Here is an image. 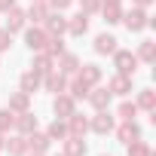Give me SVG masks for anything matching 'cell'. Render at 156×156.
Segmentation results:
<instances>
[{"mask_svg": "<svg viewBox=\"0 0 156 156\" xmlns=\"http://www.w3.org/2000/svg\"><path fill=\"white\" fill-rule=\"evenodd\" d=\"M46 31L43 28H25V46L31 49V52H43V46H46Z\"/></svg>", "mask_w": 156, "mask_h": 156, "instance_id": "cell-6", "label": "cell"}, {"mask_svg": "<svg viewBox=\"0 0 156 156\" xmlns=\"http://www.w3.org/2000/svg\"><path fill=\"white\" fill-rule=\"evenodd\" d=\"M101 156H110V153H101Z\"/></svg>", "mask_w": 156, "mask_h": 156, "instance_id": "cell-42", "label": "cell"}, {"mask_svg": "<svg viewBox=\"0 0 156 156\" xmlns=\"http://www.w3.org/2000/svg\"><path fill=\"white\" fill-rule=\"evenodd\" d=\"M64 126H67V135H76V138H83V135L89 132V119H86V116H80L76 110L64 119Z\"/></svg>", "mask_w": 156, "mask_h": 156, "instance_id": "cell-8", "label": "cell"}, {"mask_svg": "<svg viewBox=\"0 0 156 156\" xmlns=\"http://www.w3.org/2000/svg\"><path fill=\"white\" fill-rule=\"evenodd\" d=\"M113 64H116V73H126V76H135V67H138V58H135V52H129V49H116V52H113Z\"/></svg>", "mask_w": 156, "mask_h": 156, "instance_id": "cell-2", "label": "cell"}, {"mask_svg": "<svg viewBox=\"0 0 156 156\" xmlns=\"http://www.w3.org/2000/svg\"><path fill=\"white\" fill-rule=\"evenodd\" d=\"M89 104L95 107V110H107V104H110V89H104V86H98V89H89Z\"/></svg>", "mask_w": 156, "mask_h": 156, "instance_id": "cell-13", "label": "cell"}, {"mask_svg": "<svg viewBox=\"0 0 156 156\" xmlns=\"http://www.w3.org/2000/svg\"><path fill=\"white\" fill-rule=\"evenodd\" d=\"M132 34H141L144 28H150V19H147V9H141V6H132L129 12H122V19H119Z\"/></svg>", "mask_w": 156, "mask_h": 156, "instance_id": "cell-1", "label": "cell"}, {"mask_svg": "<svg viewBox=\"0 0 156 156\" xmlns=\"http://www.w3.org/2000/svg\"><path fill=\"white\" fill-rule=\"evenodd\" d=\"M25 22H28L25 9H19V6L6 9V31H9V34H16V31H25Z\"/></svg>", "mask_w": 156, "mask_h": 156, "instance_id": "cell-9", "label": "cell"}, {"mask_svg": "<svg viewBox=\"0 0 156 156\" xmlns=\"http://www.w3.org/2000/svg\"><path fill=\"white\" fill-rule=\"evenodd\" d=\"M138 61H153L156 58V46H153V40H141V46H138V55H135Z\"/></svg>", "mask_w": 156, "mask_h": 156, "instance_id": "cell-26", "label": "cell"}, {"mask_svg": "<svg viewBox=\"0 0 156 156\" xmlns=\"http://www.w3.org/2000/svg\"><path fill=\"white\" fill-rule=\"evenodd\" d=\"M12 122H16V113H12L9 107H0V132L6 135V132L12 129Z\"/></svg>", "mask_w": 156, "mask_h": 156, "instance_id": "cell-33", "label": "cell"}, {"mask_svg": "<svg viewBox=\"0 0 156 156\" xmlns=\"http://www.w3.org/2000/svg\"><path fill=\"white\" fill-rule=\"evenodd\" d=\"M122 19V6L119 3H104V25H116Z\"/></svg>", "mask_w": 156, "mask_h": 156, "instance_id": "cell-27", "label": "cell"}, {"mask_svg": "<svg viewBox=\"0 0 156 156\" xmlns=\"http://www.w3.org/2000/svg\"><path fill=\"white\" fill-rule=\"evenodd\" d=\"M12 129H19V135H31V132L37 129V116H34L31 110H22V113L16 116V122H12Z\"/></svg>", "mask_w": 156, "mask_h": 156, "instance_id": "cell-14", "label": "cell"}, {"mask_svg": "<svg viewBox=\"0 0 156 156\" xmlns=\"http://www.w3.org/2000/svg\"><path fill=\"white\" fill-rule=\"evenodd\" d=\"M52 110H55V116L58 119H67L73 110H76V101L70 98V95H64V92H58L55 98H52Z\"/></svg>", "mask_w": 156, "mask_h": 156, "instance_id": "cell-4", "label": "cell"}, {"mask_svg": "<svg viewBox=\"0 0 156 156\" xmlns=\"http://www.w3.org/2000/svg\"><path fill=\"white\" fill-rule=\"evenodd\" d=\"M98 9H101V0H80V12L92 16V12H98Z\"/></svg>", "mask_w": 156, "mask_h": 156, "instance_id": "cell-34", "label": "cell"}, {"mask_svg": "<svg viewBox=\"0 0 156 156\" xmlns=\"http://www.w3.org/2000/svg\"><path fill=\"white\" fill-rule=\"evenodd\" d=\"M9 46H12V34H9L6 28H0V52H6Z\"/></svg>", "mask_w": 156, "mask_h": 156, "instance_id": "cell-35", "label": "cell"}, {"mask_svg": "<svg viewBox=\"0 0 156 156\" xmlns=\"http://www.w3.org/2000/svg\"><path fill=\"white\" fill-rule=\"evenodd\" d=\"M3 150H6L9 156H25V153H28V138H25V135H16V138H9V141L3 144Z\"/></svg>", "mask_w": 156, "mask_h": 156, "instance_id": "cell-20", "label": "cell"}, {"mask_svg": "<svg viewBox=\"0 0 156 156\" xmlns=\"http://www.w3.org/2000/svg\"><path fill=\"white\" fill-rule=\"evenodd\" d=\"M89 31V16L86 12H76L73 19H67V34L70 37H83Z\"/></svg>", "mask_w": 156, "mask_h": 156, "instance_id": "cell-15", "label": "cell"}, {"mask_svg": "<svg viewBox=\"0 0 156 156\" xmlns=\"http://www.w3.org/2000/svg\"><path fill=\"white\" fill-rule=\"evenodd\" d=\"M43 52H46V55H52V58H55V55H61V52H64V40H61V37H46Z\"/></svg>", "mask_w": 156, "mask_h": 156, "instance_id": "cell-28", "label": "cell"}, {"mask_svg": "<svg viewBox=\"0 0 156 156\" xmlns=\"http://www.w3.org/2000/svg\"><path fill=\"white\" fill-rule=\"evenodd\" d=\"M76 76H80L83 83H89V86H98L101 83V67L98 64H83L80 70H76Z\"/></svg>", "mask_w": 156, "mask_h": 156, "instance_id": "cell-17", "label": "cell"}, {"mask_svg": "<svg viewBox=\"0 0 156 156\" xmlns=\"http://www.w3.org/2000/svg\"><path fill=\"white\" fill-rule=\"evenodd\" d=\"M46 3H49V9H55V12H61V9H67V6L73 3V0H46Z\"/></svg>", "mask_w": 156, "mask_h": 156, "instance_id": "cell-36", "label": "cell"}, {"mask_svg": "<svg viewBox=\"0 0 156 156\" xmlns=\"http://www.w3.org/2000/svg\"><path fill=\"white\" fill-rule=\"evenodd\" d=\"M43 31H46L49 37H61V34H67V19H64L61 12H49L46 22H43Z\"/></svg>", "mask_w": 156, "mask_h": 156, "instance_id": "cell-3", "label": "cell"}, {"mask_svg": "<svg viewBox=\"0 0 156 156\" xmlns=\"http://www.w3.org/2000/svg\"><path fill=\"white\" fill-rule=\"evenodd\" d=\"M89 89H92V86H89V83H83L80 76H76V80L70 83V98H73V101H80V98H86V95H89Z\"/></svg>", "mask_w": 156, "mask_h": 156, "instance_id": "cell-29", "label": "cell"}, {"mask_svg": "<svg viewBox=\"0 0 156 156\" xmlns=\"http://www.w3.org/2000/svg\"><path fill=\"white\" fill-rule=\"evenodd\" d=\"M16 6V0H0V12H6V9H12Z\"/></svg>", "mask_w": 156, "mask_h": 156, "instance_id": "cell-37", "label": "cell"}, {"mask_svg": "<svg viewBox=\"0 0 156 156\" xmlns=\"http://www.w3.org/2000/svg\"><path fill=\"white\" fill-rule=\"evenodd\" d=\"M28 138V150H34V153H46L49 150V144H52V138L46 135V132H31V135H25Z\"/></svg>", "mask_w": 156, "mask_h": 156, "instance_id": "cell-11", "label": "cell"}, {"mask_svg": "<svg viewBox=\"0 0 156 156\" xmlns=\"http://www.w3.org/2000/svg\"><path fill=\"white\" fill-rule=\"evenodd\" d=\"M46 135H49L52 141H64V138H67V126H64V119H58V116H55V119L46 126Z\"/></svg>", "mask_w": 156, "mask_h": 156, "instance_id": "cell-25", "label": "cell"}, {"mask_svg": "<svg viewBox=\"0 0 156 156\" xmlns=\"http://www.w3.org/2000/svg\"><path fill=\"white\" fill-rule=\"evenodd\" d=\"M58 58H61L58 61V70L61 73H76V70H80V58H76L73 52H61Z\"/></svg>", "mask_w": 156, "mask_h": 156, "instance_id": "cell-22", "label": "cell"}, {"mask_svg": "<svg viewBox=\"0 0 156 156\" xmlns=\"http://www.w3.org/2000/svg\"><path fill=\"white\" fill-rule=\"evenodd\" d=\"M129 156H150V144L141 141V138H135V141L129 144Z\"/></svg>", "mask_w": 156, "mask_h": 156, "instance_id": "cell-32", "label": "cell"}, {"mask_svg": "<svg viewBox=\"0 0 156 156\" xmlns=\"http://www.w3.org/2000/svg\"><path fill=\"white\" fill-rule=\"evenodd\" d=\"M40 86H46L49 92H67V73H61V70H49V73H43V83Z\"/></svg>", "mask_w": 156, "mask_h": 156, "instance_id": "cell-5", "label": "cell"}, {"mask_svg": "<svg viewBox=\"0 0 156 156\" xmlns=\"http://www.w3.org/2000/svg\"><path fill=\"white\" fill-rule=\"evenodd\" d=\"M31 70H37L40 76H43V73H49V70H52V55L37 52V55H34V61H31Z\"/></svg>", "mask_w": 156, "mask_h": 156, "instance_id": "cell-23", "label": "cell"}, {"mask_svg": "<svg viewBox=\"0 0 156 156\" xmlns=\"http://www.w3.org/2000/svg\"><path fill=\"white\" fill-rule=\"evenodd\" d=\"M116 138H119V144H132L135 138H141V129H138V122H135V119L122 122V126L116 129Z\"/></svg>", "mask_w": 156, "mask_h": 156, "instance_id": "cell-16", "label": "cell"}, {"mask_svg": "<svg viewBox=\"0 0 156 156\" xmlns=\"http://www.w3.org/2000/svg\"><path fill=\"white\" fill-rule=\"evenodd\" d=\"M49 12H52V9H49V3H46V0H31V6H28V12H25V16H28L31 22H37V25H43Z\"/></svg>", "mask_w": 156, "mask_h": 156, "instance_id": "cell-12", "label": "cell"}, {"mask_svg": "<svg viewBox=\"0 0 156 156\" xmlns=\"http://www.w3.org/2000/svg\"><path fill=\"white\" fill-rule=\"evenodd\" d=\"M101 3H122V0H101Z\"/></svg>", "mask_w": 156, "mask_h": 156, "instance_id": "cell-40", "label": "cell"}, {"mask_svg": "<svg viewBox=\"0 0 156 156\" xmlns=\"http://www.w3.org/2000/svg\"><path fill=\"white\" fill-rule=\"evenodd\" d=\"M110 95H129L132 92V76H126V73H116L113 80H110Z\"/></svg>", "mask_w": 156, "mask_h": 156, "instance_id": "cell-18", "label": "cell"}, {"mask_svg": "<svg viewBox=\"0 0 156 156\" xmlns=\"http://www.w3.org/2000/svg\"><path fill=\"white\" fill-rule=\"evenodd\" d=\"M135 113H138V104H135V101H122V104H119V110H116V116H119L122 122L135 119Z\"/></svg>", "mask_w": 156, "mask_h": 156, "instance_id": "cell-30", "label": "cell"}, {"mask_svg": "<svg viewBox=\"0 0 156 156\" xmlns=\"http://www.w3.org/2000/svg\"><path fill=\"white\" fill-rule=\"evenodd\" d=\"M58 156H64V153H58Z\"/></svg>", "mask_w": 156, "mask_h": 156, "instance_id": "cell-43", "label": "cell"}, {"mask_svg": "<svg viewBox=\"0 0 156 156\" xmlns=\"http://www.w3.org/2000/svg\"><path fill=\"white\" fill-rule=\"evenodd\" d=\"M153 104H156L153 89H141V92H138V107H144V110H150V113H153Z\"/></svg>", "mask_w": 156, "mask_h": 156, "instance_id": "cell-31", "label": "cell"}, {"mask_svg": "<svg viewBox=\"0 0 156 156\" xmlns=\"http://www.w3.org/2000/svg\"><path fill=\"white\" fill-rule=\"evenodd\" d=\"M28 104H31V95L28 92H16V95H9V110L12 113H22V110H28Z\"/></svg>", "mask_w": 156, "mask_h": 156, "instance_id": "cell-24", "label": "cell"}, {"mask_svg": "<svg viewBox=\"0 0 156 156\" xmlns=\"http://www.w3.org/2000/svg\"><path fill=\"white\" fill-rule=\"evenodd\" d=\"M25 156H28V153H25ZM31 156H43V153H31Z\"/></svg>", "mask_w": 156, "mask_h": 156, "instance_id": "cell-41", "label": "cell"}, {"mask_svg": "<svg viewBox=\"0 0 156 156\" xmlns=\"http://www.w3.org/2000/svg\"><path fill=\"white\" fill-rule=\"evenodd\" d=\"M116 43H119V40H116L113 34H107V31H104V34H98V37H95V52H98V55H113V52L119 49Z\"/></svg>", "mask_w": 156, "mask_h": 156, "instance_id": "cell-10", "label": "cell"}, {"mask_svg": "<svg viewBox=\"0 0 156 156\" xmlns=\"http://www.w3.org/2000/svg\"><path fill=\"white\" fill-rule=\"evenodd\" d=\"M132 3H135V6H141V9H147V6L153 3V0H132Z\"/></svg>", "mask_w": 156, "mask_h": 156, "instance_id": "cell-38", "label": "cell"}, {"mask_svg": "<svg viewBox=\"0 0 156 156\" xmlns=\"http://www.w3.org/2000/svg\"><path fill=\"white\" fill-rule=\"evenodd\" d=\"M89 129H92L95 135H110V132H113V116H110L107 110H98V113L89 119Z\"/></svg>", "mask_w": 156, "mask_h": 156, "instance_id": "cell-7", "label": "cell"}, {"mask_svg": "<svg viewBox=\"0 0 156 156\" xmlns=\"http://www.w3.org/2000/svg\"><path fill=\"white\" fill-rule=\"evenodd\" d=\"M40 83H43V76H40L37 70H25V73H22V92L34 95V92L40 89Z\"/></svg>", "mask_w": 156, "mask_h": 156, "instance_id": "cell-21", "label": "cell"}, {"mask_svg": "<svg viewBox=\"0 0 156 156\" xmlns=\"http://www.w3.org/2000/svg\"><path fill=\"white\" fill-rule=\"evenodd\" d=\"M3 144H6V135H3V132H0V150H3Z\"/></svg>", "mask_w": 156, "mask_h": 156, "instance_id": "cell-39", "label": "cell"}, {"mask_svg": "<svg viewBox=\"0 0 156 156\" xmlns=\"http://www.w3.org/2000/svg\"><path fill=\"white\" fill-rule=\"evenodd\" d=\"M64 156H86V141L76 138V135H67L64 138Z\"/></svg>", "mask_w": 156, "mask_h": 156, "instance_id": "cell-19", "label": "cell"}]
</instances>
